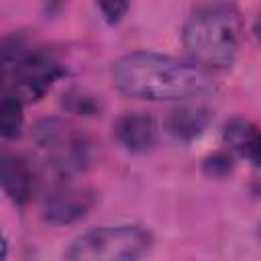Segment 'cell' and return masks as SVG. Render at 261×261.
<instances>
[{"instance_id": "277c9868", "label": "cell", "mask_w": 261, "mask_h": 261, "mask_svg": "<svg viewBox=\"0 0 261 261\" xmlns=\"http://www.w3.org/2000/svg\"><path fill=\"white\" fill-rule=\"evenodd\" d=\"M61 75V65L45 51L31 49L20 41H4L2 45V77L4 92L16 96L22 104L37 102L51 84Z\"/></svg>"}, {"instance_id": "8992f818", "label": "cell", "mask_w": 261, "mask_h": 261, "mask_svg": "<svg viewBox=\"0 0 261 261\" xmlns=\"http://www.w3.org/2000/svg\"><path fill=\"white\" fill-rule=\"evenodd\" d=\"M96 200V192L86 186L61 184L47 194L43 202V218L53 226L73 224L94 208Z\"/></svg>"}, {"instance_id": "3957f363", "label": "cell", "mask_w": 261, "mask_h": 261, "mask_svg": "<svg viewBox=\"0 0 261 261\" xmlns=\"http://www.w3.org/2000/svg\"><path fill=\"white\" fill-rule=\"evenodd\" d=\"M33 143L43 167L57 177L73 175L92 161V141L63 118H43L33 128Z\"/></svg>"}, {"instance_id": "5b68a950", "label": "cell", "mask_w": 261, "mask_h": 261, "mask_svg": "<svg viewBox=\"0 0 261 261\" xmlns=\"http://www.w3.org/2000/svg\"><path fill=\"white\" fill-rule=\"evenodd\" d=\"M153 237L139 224H106L77 234L65 259L73 261H133L151 251Z\"/></svg>"}, {"instance_id": "9a60e30c", "label": "cell", "mask_w": 261, "mask_h": 261, "mask_svg": "<svg viewBox=\"0 0 261 261\" xmlns=\"http://www.w3.org/2000/svg\"><path fill=\"white\" fill-rule=\"evenodd\" d=\"M255 35H257V39L261 41V18L255 22Z\"/></svg>"}, {"instance_id": "52a82bcc", "label": "cell", "mask_w": 261, "mask_h": 261, "mask_svg": "<svg viewBox=\"0 0 261 261\" xmlns=\"http://www.w3.org/2000/svg\"><path fill=\"white\" fill-rule=\"evenodd\" d=\"M114 137L118 145L135 155L147 153L157 143V122L145 112H126L114 122Z\"/></svg>"}, {"instance_id": "ba28073f", "label": "cell", "mask_w": 261, "mask_h": 261, "mask_svg": "<svg viewBox=\"0 0 261 261\" xmlns=\"http://www.w3.org/2000/svg\"><path fill=\"white\" fill-rule=\"evenodd\" d=\"M0 181H2V190L4 194L18 206L27 204L35 192V175L31 165L18 157V155H10L4 153L2 155V163H0Z\"/></svg>"}, {"instance_id": "4fadbf2b", "label": "cell", "mask_w": 261, "mask_h": 261, "mask_svg": "<svg viewBox=\"0 0 261 261\" xmlns=\"http://www.w3.org/2000/svg\"><path fill=\"white\" fill-rule=\"evenodd\" d=\"M104 20L108 24H116L124 18L128 6H130V0H96Z\"/></svg>"}, {"instance_id": "6da1fadb", "label": "cell", "mask_w": 261, "mask_h": 261, "mask_svg": "<svg viewBox=\"0 0 261 261\" xmlns=\"http://www.w3.org/2000/svg\"><path fill=\"white\" fill-rule=\"evenodd\" d=\"M112 84L128 98L177 102L216 92L208 69L153 51H133L112 63Z\"/></svg>"}, {"instance_id": "7a4b0ae2", "label": "cell", "mask_w": 261, "mask_h": 261, "mask_svg": "<svg viewBox=\"0 0 261 261\" xmlns=\"http://www.w3.org/2000/svg\"><path fill=\"white\" fill-rule=\"evenodd\" d=\"M241 33L239 8L228 0H212L190 14L181 39L194 63L204 69H226L239 53Z\"/></svg>"}, {"instance_id": "9c48e42d", "label": "cell", "mask_w": 261, "mask_h": 261, "mask_svg": "<svg viewBox=\"0 0 261 261\" xmlns=\"http://www.w3.org/2000/svg\"><path fill=\"white\" fill-rule=\"evenodd\" d=\"M222 139L239 157L247 159L255 167H261V126L247 118H232L226 122Z\"/></svg>"}, {"instance_id": "5bb4252c", "label": "cell", "mask_w": 261, "mask_h": 261, "mask_svg": "<svg viewBox=\"0 0 261 261\" xmlns=\"http://www.w3.org/2000/svg\"><path fill=\"white\" fill-rule=\"evenodd\" d=\"M204 173L210 177H224L232 171V159L226 153H214L204 159Z\"/></svg>"}, {"instance_id": "30bf717a", "label": "cell", "mask_w": 261, "mask_h": 261, "mask_svg": "<svg viewBox=\"0 0 261 261\" xmlns=\"http://www.w3.org/2000/svg\"><path fill=\"white\" fill-rule=\"evenodd\" d=\"M210 122V112L202 106H181L169 112L165 126L167 130L181 141H190L196 139L198 135H202V130L208 126Z\"/></svg>"}, {"instance_id": "7c38bea8", "label": "cell", "mask_w": 261, "mask_h": 261, "mask_svg": "<svg viewBox=\"0 0 261 261\" xmlns=\"http://www.w3.org/2000/svg\"><path fill=\"white\" fill-rule=\"evenodd\" d=\"M63 106H65V110L80 114V116H92V114L100 112V102L96 100V96L80 92V90L67 92L63 96Z\"/></svg>"}, {"instance_id": "8fae6325", "label": "cell", "mask_w": 261, "mask_h": 261, "mask_svg": "<svg viewBox=\"0 0 261 261\" xmlns=\"http://www.w3.org/2000/svg\"><path fill=\"white\" fill-rule=\"evenodd\" d=\"M22 130V102L2 92L0 100V135L2 139H16Z\"/></svg>"}]
</instances>
